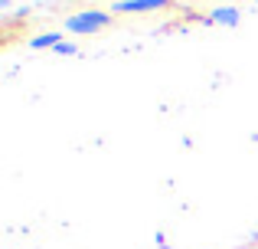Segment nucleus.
<instances>
[{
    "label": "nucleus",
    "mask_w": 258,
    "mask_h": 249,
    "mask_svg": "<svg viewBox=\"0 0 258 249\" xmlns=\"http://www.w3.org/2000/svg\"><path fill=\"white\" fill-rule=\"evenodd\" d=\"M170 0H118L111 4V13H147V10H160Z\"/></svg>",
    "instance_id": "nucleus-2"
},
{
    "label": "nucleus",
    "mask_w": 258,
    "mask_h": 249,
    "mask_svg": "<svg viewBox=\"0 0 258 249\" xmlns=\"http://www.w3.org/2000/svg\"><path fill=\"white\" fill-rule=\"evenodd\" d=\"M239 7H216V10H209V23H222V26H235L239 23Z\"/></svg>",
    "instance_id": "nucleus-3"
},
{
    "label": "nucleus",
    "mask_w": 258,
    "mask_h": 249,
    "mask_svg": "<svg viewBox=\"0 0 258 249\" xmlns=\"http://www.w3.org/2000/svg\"><path fill=\"white\" fill-rule=\"evenodd\" d=\"M72 53H79L76 43H59L56 49H52V56H72ZM79 56H82V53H79Z\"/></svg>",
    "instance_id": "nucleus-5"
},
{
    "label": "nucleus",
    "mask_w": 258,
    "mask_h": 249,
    "mask_svg": "<svg viewBox=\"0 0 258 249\" xmlns=\"http://www.w3.org/2000/svg\"><path fill=\"white\" fill-rule=\"evenodd\" d=\"M85 4H88V0H85ZM114 4H118V0H114Z\"/></svg>",
    "instance_id": "nucleus-6"
},
{
    "label": "nucleus",
    "mask_w": 258,
    "mask_h": 249,
    "mask_svg": "<svg viewBox=\"0 0 258 249\" xmlns=\"http://www.w3.org/2000/svg\"><path fill=\"white\" fill-rule=\"evenodd\" d=\"M108 23H111V13L108 10H79V13H72V17L66 20V30H72V33H98V30H105Z\"/></svg>",
    "instance_id": "nucleus-1"
},
{
    "label": "nucleus",
    "mask_w": 258,
    "mask_h": 249,
    "mask_svg": "<svg viewBox=\"0 0 258 249\" xmlns=\"http://www.w3.org/2000/svg\"><path fill=\"white\" fill-rule=\"evenodd\" d=\"M59 43H66L62 33H59V30H49V33H39V36H33V39H30V49H49V46L56 49Z\"/></svg>",
    "instance_id": "nucleus-4"
}]
</instances>
